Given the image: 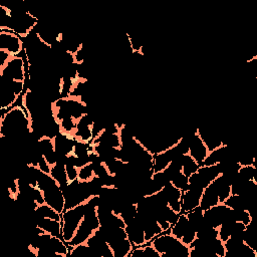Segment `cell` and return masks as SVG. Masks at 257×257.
Segmentation results:
<instances>
[{
	"label": "cell",
	"instance_id": "obj_1",
	"mask_svg": "<svg viewBox=\"0 0 257 257\" xmlns=\"http://www.w3.org/2000/svg\"><path fill=\"white\" fill-rule=\"evenodd\" d=\"M32 135L31 118L22 104H15L0 115V138L8 144L22 143Z\"/></svg>",
	"mask_w": 257,
	"mask_h": 257
},
{
	"label": "cell",
	"instance_id": "obj_2",
	"mask_svg": "<svg viewBox=\"0 0 257 257\" xmlns=\"http://www.w3.org/2000/svg\"><path fill=\"white\" fill-rule=\"evenodd\" d=\"M150 244L162 257H189V246L171 235L169 231H165L155 237Z\"/></svg>",
	"mask_w": 257,
	"mask_h": 257
},
{
	"label": "cell",
	"instance_id": "obj_3",
	"mask_svg": "<svg viewBox=\"0 0 257 257\" xmlns=\"http://www.w3.org/2000/svg\"><path fill=\"white\" fill-rule=\"evenodd\" d=\"M86 202L75 206L73 208L64 210L61 215V224H62V239L68 243L73 238L84 214L86 208Z\"/></svg>",
	"mask_w": 257,
	"mask_h": 257
},
{
	"label": "cell",
	"instance_id": "obj_4",
	"mask_svg": "<svg viewBox=\"0 0 257 257\" xmlns=\"http://www.w3.org/2000/svg\"><path fill=\"white\" fill-rule=\"evenodd\" d=\"M222 174L221 164L217 165H201L198 171L189 177V184L192 187L206 188L211 182Z\"/></svg>",
	"mask_w": 257,
	"mask_h": 257
},
{
	"label": "cell",
	"instance_id": "obj_5",
	"mask_svg": "<svg viewBox=\"0 0 257 257\" xmlns=\"http://www.w3.org/2000/svg\"><path fill=\"white\" fill-rule=\"evenodd\" d=\"M0 76L4 79L25 81L28 73L22 55L11 57L9 61L0 68Z\"/></svg>",
	"mask_w": 257,
	"mask_h": 257
},
{
	"label": "cell",
	"instance_id": "obj_6",
	"mask_svg": "<svg viewBox=\"0 0 257 257\" xmlns=\"http://www.w3.org/2000/svg\"><path fill=\"white\" fill-rule=\"evenodd\" d=\"M170 234L181 240L187 246L196 239V230L190 225L185 213H181L177 222L169 230Z\"/></svg>",
	"mask_w": 257,
	"mask_h": 257
},
{
	"label": "cell",
	"instance_id": "obj_7",
	"mask_svg": "<svg viewBox=\"0 0 257 257\" xmlns=\"http://www.w3.org/2000/svg\"><path fill=\"white\" fill-rule=\"evenodd\" d=\"M205 223L211 227L218 228L224 221L232 219V209L224 203H219L203 211Z\"/></svg>",
	"mask_w": 257,
	"mask_h": 257
},
{
	"label": "cell",
	"instance_id": "obj_8",
	"mask_svg": "<svg viewBox=\"0 0 257 257\" xmlns=\"http://www.w3.org/2000/svg\"><path fill=\"white\" fill-rule=\"evenodd\" d=\"M42 192L45 203L62 215L65 207V197L62 189L57 184V182L54 181L44 190H42Z\"/></svg>",
	"mask_w": 257,
	"mask_h": 257
},
{
	"label": "cell",
	"instance_id": "obj_9",
	"mask_svg": "<svg viewBox=\"0 0 257 257\" xmlns=\"http://www.w3.org/2000/svg\"><path fill=\"white\" fill-rule=\"evenodd\" d=\"M23 39L12 31H0V49L11 56H19L23 51Z\"/></svg>",
	"mask_w": 257,
	"mask_h": 257
},
{
	"label": "cell",
	"instance_id": "obj_10",
	"mask_svg": "<svg viewBox=\"0 0 257 257\" xmlns=\"http://www.w3.org/2000/svg\"><path fill=\"white\" fill-rule=\"evenodd\" d=\"M92 123H93V116L90 113H85L84 115H82L77 120L76 130L73 136L74 140L79 143L91 144L93 141Z\"/></svg>",
	"mask_w": 257,
	"mask_h": 257
},
{
	"label": "cell",
	"instance_id": "obj_11",
	"mask_svg": "<svg viewBox=\"0 0 257 257\" xmlns=\"http://www.w3.org/2000/svg\"><path fill=\"white\" fill-rule=\"evenodd\" d=\"M203 190L202 188L190 186L187 190L182 192L181 213H187L200 207Z\"/></svg>",
	"mask_w": 257,
	"mask_h": 257
},
{
	"label": "cell",
	"instance_id": "obj_12",
	"mask_svg": "<svg viewBox=\"0 0 257 257\" xmlns=\"http://www.w3.org/2000/svg\"><path fill=\"white\" fill-rule=\"evenodd\" d=\"M1 105H0V111L1 114L8 111L10 108H12L19 97L14 91L12 85H11V79H4L1 78Z\"/></svg>",
	"mask_w": 257,
	"mask_h": 257
},
{
	"label": "cell",
	"instance_id": "obj_13",
	"mask_svg": "<svg viewBox=\"0 0 257 257\" xmlns=\"http://www.w3.org/2000/svg\"><path fill=\"white\" fill-rule=\"evenodd\" d=\"M188 154L201 166L209 154L208 149L205 144L201 140V138L197 135L196 131L189 136V147Z\"/></svg>",
	"mask_w": 257,
	"mask_h": 257
},
{
	"label": "cell",
	"instance_id": "obj_14",
	"mask_svg": "<svg viewBox=\"0 0 257 257\" xmlns=\"http://www.w3.org/2000/svg\"><path fill=\"white\" fill-rule=\"evenodd\" d=\"M54 149L60 161H65L67 157L71 156L76 141L74 138L68 137L61 133H58L53 138Z\"/></svg>",
	"mask_w": 257,
	"mask_h": 257
},
{
	"label": "cell",
	"instance_id": "obj_15",
	"mask_svg": "<svg viewBox=\"0 0 257 257\" xmlns=\"http://www.w3.org/2000/svg\"><path fill=\"white\" fill-rule=\"evenodd\" d=\"M124 229H125L126 237L132 242L134 247L142 246L144 244H147L146 243V238H145L144 228H143V225H142L138 216L134 221L125 224Z\"/></svg>",
	"mask_w": 257,
	"mask_h": 257
},
{
	"label": "cell",
	"instance_id": "obj_16",
	"mask_svg": "<svg viewBox=\"0 0 257 257\" xmlns=\"http://www.w3.org/2000/svg\"><path fill=\"white\" fill-rule=\"evenodd\" d=\"M138 217H139V219L143 225V228H144L146 243H150L155 237H157L158 235H160L161 233L164 232L154 216L138 215Z\"/></svg>",
	"mask_w": 257,
	"mask_h": 257
},
{
	"label": "cell",
	"instance_id": "obj_17",
	"mask_svg": "<svg viewBox=\"0 0 257 257\" xmlns=\"http://www.w3.org/2000/svg\"><path fill=\"white\" fill-rule=\"evenodd\" d=\"M196 133L201 138V140L203 141V143L205 144L209 152L214 151L224 145L222 139L212 128L199 127L196 130Z\"/></svg>",
	"mask_w": 257,
	"mask_h": 257
},
{
	"label": "cell",
	"instance_id": "obj_18",
	"mask_svg": "<svg viewBox=\"0 0 257 257\" xmlns=\"http://www.w3.org/2000/svg\"><path fill=\"white\" fill-rule=\"evenodd\" d=\"M167 204L170 208H172L177 213L181 214V198H182V191L174 187L170 182H168L162 189Z\"/></svg>",
	"mask_w": 257,
	"mask_h": 257
},
{
	"label": "cell",
	"instance_id": "obj_19",
	"mask_svg": "<svg viewBox=\"0 0 257 257\" xmlns=\"http://www.w3.org/2000/svg\"><path fill=\"white\" fill-rule=\"evenodd\" d=\"M217 204H219L218 194H217V191H216V188H215L213 182H211L203 190L201 202H200V208L204 211V210H207Z\"/></svg>",
	"mask_w": 257,
	"mask_h": 257
},
{
	"label": "cell",
	"instance_id": "obj_20",
	"mask_svg": "<svg viewBox=\"0 0 257 257\" xmlns=\"http://www.w3.org/2000/svg\"><path fill=\"white\" fill-rule=\"evenodd\" d=\"M35 225L40 227L42 230H44L46 233H49L56 237H61L62 233V224L61 221L49 219V218H37Z\"/></svg>",
	"mask_w": 257,
	"mask_h": 257
},
{
	"label": "cell",
	"instance_id": "obj_21",
	"mask_svg": "<svg viewBox=\"0 0 257 257\" xmlns=\"http://www.w3.org/2000/svg\"><path fill=\"white\" fill-rule=\"evenodd\" d=\"M108 244L112 251L113 257H128L131 251L134 248V245L127 239V237L113 242H109Z\"/></svg>",
	"mask_w": 257,
	"mask_h": 257
},
{
	"label": "cell",
	"instance_id": "obj_22",
	"mask_svg": "<svg viewBox=\"0 0 257 257\" xmlns=\"http://www.w3.org/2000/svg\"><path fill=\"white\" fill-rule=\"evenodd\" d=\"M64 163L65 161H59L55 165L51 166V169H50V176L57 182V184L60 186L62 191L68 185Z\"/></svg>",
	"mask_w": 257,
	"mask_h": 257
},
{
	"label": "cell",
	"instance_id": "obj_23",
	"mask_svg": "<svg viewBox=\"0 0 257 257\" xmlns=\"http://www.w3.org/2000/svg\"><path fill=\"white\" fill-rule=\"evenodd\" d=\"M180 162H181V172L188 178L192 174L196 173L200 167V165L188 153L181 155Z\"/></svg>",
	"mask_w": 257,
	"mask_h": 257
},
{
	"label": "cell",
	"instance_id": "obj_24",
	"mask_svg": "<svg viewBox=\"0 0 257 257\" xmlns=\"http://www.w3.org/2000/svg\"><path fill=\"white\" fill-rule=\"evenodd\" d=\"M34 216L35 219L37 218H49L61 221V214H59L56 210H54L52 207L47 205L46 203L42 205H38L36 209L34 210Z\"/></svg>",
	"mask_w": 257,
	"mask_h": 257
},
{
	"label": "cell",
	"instance_id": "obj_25",
	"mask_svg": "<svg viewBox=\"0 0 257 257\" xmlns=\"http://www.w3.org/2000/svg\"><path fill=\"white\" fill-rule=\"evenodd\" d=\"M57 123L59 126V133L73 138L76 130L77 120H75L72 116H66L58 120Z\"/></svg>",
	"mask_w": 257,
	"mask_h": 257
},
{
	"label": "cell",
	"instance_id": "obj_26",
	"mask_svg": "<svg viewBox=\"0 0 257 257\" xmlns=\"http://www.w3.org/2000/svg\"><path fill=\"white\" fill-rule=\"evenodd\" d=\"M188 221L190 223V225L197 230L198 228H200L203 224H205V220H204V215H203V210L198 207L192 211H189L187 213H185Z\"/></svg>",
	"mask_w": 257,
	"mask_h": 257
},
{
	"label": "cell",
	"instance_id": "obj_27",
	"mask_svg": "<svg viewBox=\"0 0 257 257\" xmlns=\"http://www.w3.org/2000/svg\"><path fill=\"white\" fill-rule=\"evenodd\" d=\"M94 178H95V173H94V167H93L92 162L78 168L77 180L79 182L87 183V182L92 181Z\"/></svg>",
	"mask_w": 257,
	"mask_h": 257
},
{
	"label": "cell",
	"instance_id": "obj_28",
	"mask_svg": "<svg viewBox=\"0 0 257 257\" xmlns=\"http://www.w3.org/2000/svg\"><path fill=\"white\" fill-rule=\"evenodd\" d=\"M237 177L246 181H255L257 182V167L256 165L249 166H240Z\"/></svg>",
	"mask_w": 257,
	"mask_h": 257
},
{
	"label": "cell",
	"instance_id": "obj_29",
	"mask_svg": "<svg viewBox=\"0 0 257 257\" xmlns=\"http://www.w3.org/2000/svg\"><path fill=\"white\" fill-rule=\"evenodd\" d=\"M232 219L234 221H239L244 223L245 225H249L252 221V215L249 210L246 209H238L232 210Z\"/></svg>",
	"mask_w": 257,
	"mask_h": 257
},
{
	"label": "cell",
	"instance_id": "obj_30",
	"mask_svg": "<svg viewBox=\"0 0 257 257\" xmlns=\"http://www.w3.org/2000/svg\"><path fill=\"white\" fill-rule=\"evenodd\" d=\"M170 183L176 187L177 189L181 190L182 192L187 190L189 187H190V184H189V178L187 176H185L182 172H179L171 181Z\"/></svg>",
	"mask_w": 257,
	"mask_h": 257
},
{
	"label": "cell",
	"instance_id": "obj_31",
	"mask_svg": "<svg viewBox=\"0 0 257 257\" xmlns=\"http://www.w3.org/2000/svg\"><path fill=\"white\" fill-rule=\"evenodd\" d=\"M64 165H65V172H66L68 183H71V182L77 180L78 168L72 163V161L69 158H66Z\"/></svg>",
	"mask_w": 257,
	"mask_h": 257
},
{
	"label": "cell",
	"instance_id": "obj_32",
	"mask_svg": "<svg viewBox=\"0 0 257 257\" xmlns=\"http://www.w3.org/2000/svg\"><path fill=\"white\" fill-rule=\"evenodd\" d=\"M32 198L34 200V202L38 205H42L45 203L44 201V196H43V192L39 189V188H33V193H32Z\"/></svg>",
	"mask_w": 257,
	"mask_h": 257
},
{
	"label": "cell",
	"instance_id": "obj_33",
	"mask_svg": "<svg viewBox=\"0 0 257 257\" xmlns=\"http://www.w3.org/2000/svg\"><path fill=\"white\" fill-rule=\"evenodd\" d=\"M11 57H13V56H11L8 52L0 49V68L3 67L9 61V59Z\"/></svg>",
	"mask_w": 257,
	"mask_h": 257
}]
</instances>
